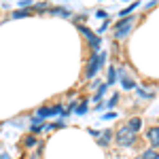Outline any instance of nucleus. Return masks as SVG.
Returning a JSON list of instances; mask_svg holds the SVG:
<instances>
[{"label":"nucleus","instance_id":"obj_4","mask_svg":"<svg viewBox=\"0 0 159 159\" xmlns=\"http://www.w3.org/2000/svg\"><path fill=\"white\" fill-rule=\"evenodd\" d=\"M79 30H81V34H83V36L89 40V45L93 47V51H98V49H100V45H102L100 36H96V34H93V32H91L89 28H85V25H79Z\"/></svg>","mask_w":159,"mask_h":159},{"label":"nucleus","instance_id":"obj_6","mask_svg":"<svg viewBox=\"0 0 159 159\" xmlns=\"http://www.w3.org/2000/svg\"><path fill=\"white\" fill-rule=\"evenodd\" d=\"M147 138L151 140V144H153V147H159V127L148 129V132H147Z\"/></svg>","mask_w":159,"mask_h":159},{"label":"nucleus","instance_id":"obj_5","mask_svg":"<svg viewBox=\"0 0 159 159\" xmlns=\"http://www.w3.org/2000/svg\"><path fill=\"white\" fill-rule=\"evenodd\" d=\"M127 129H129L132 134H138V132L142 129V119H140V117H134V119H129V121H127Z\"/></svg>","mask_w":159,"mask_h":159},{"label":"nucleus","instance_id":"obj_16","mask_svg":"<svg viewBox=\"0 0 159 159\" xmlns=\"http://www.w3.org/2000/svg\"><path fill=\"white\" fill-rule=\"evenodd\" d=\"M24 144L25 147H34V144H36V138H34V136H28V138L24 140Z\"/></svg>","mask_w":159,"mask_h":159},{"label":"nucleus","instance_id":"obj_12","mask_svg":"<svg viewBox=\"0 0 159 159\" xmlns=\"http://www.w3.org/2000/svg\"><path fill=\"white\" fill-rule=\"evenodd\" d=\"M53 15H60V17H70V11L68 9H51Z\"/></svg>","mask_w":159,"mask_h":159},{"label":"nucleus","instance_id":"obj_17","mask_svg":"<svg viewBox=\"0 0 159 159\" xmlns=\"http://www.w3.org/2000/svg\"><path fill=\"white\" fill-rule=\"evenodd\" d=\"M117 102H119V93H112V98L108 100V106H110V108H112V106H115Z\"/></svg>","mask_w":159,"mask_h":159},{"label":"nucleus","instance_id":"obj_14","mask_svg":"<svg viewBox=\"0 0 159 159\" xmlns=\"http://www.w3.org/2000/svg\"><path fill=\"white\" fill-rule=\"evenodd\" d=\"M138 96L142 100H151L153 98V91H144V89H138Z\"/></svg>","mask_w":159,"mask_h":159},{"label":"nucleus","instance_id":"obj_15","mask_svg":"<svg viewBox=\"0 0 159 159\" xmlns=\"http://www.w3.org/2000/svg\"><path fill=\"white\" fill-rule=\"evenodd\" d=\"M87 112V100L81 102V106H76V115H85Z\"/></svg>","mask_w":159,"mask_h":159},{"label":"nucleus","instance_id":"obj_7","mask_svg":"<svg viewBox=\"0 0 159 159\" xmlns=\"http://www.w3.org/2000/svg\"><path fill=\"white\" fill-rule=\"evenodd\" d=\"M121 85L125 87V89H134L136 83L132 81V79H129V76H127V74H121Z\"/></svg>","mask_w":159,"mask_h":159},{"label":"nucleus","instance_id":"obj_11","mask_svg":"<svg viewBox=\"0 0 159 159\" xmlns=\"http://www.w3.org/2000/svg\"><path fill=\"white\" fill-rule=\"evenodd\" d=\"M136 7H138V2H134V4H129V7H127V9H123V11L119 13V15H121V17H129V13L134 11Z\"/></svg>","mask_w":159,"mask_h":159},{"label":"nucleus","instance_id":"obj_20","mask_svg":"<svg viewBox=\"0 0 159 159\" xmlns=\"http://www.w3.org/2000/svg\"><path fill=\"white\" fill-rule=\"evenodd\" d=\"M89 134L93 136V138H100V134H102V132H98V129H89Z\"/></svg>","mask_w":159,"mask_h":159},{"label":"nucleus","instance_id":"obj_18","mask_svg":"<svg viewBox=\"0 0 159 159\" xmlns=\"http://www.w3.org/2000/svg\"><path fill=\"white\" fill-rule=\"evenodd\" d=\"M104 91H106V85H102V87L98 89V96H96V102H100V98L104 96Z\"/></svg>","mask_w":159,"mask_h":159},{"label":"nucleus","instance_id":"obj_8","mask_svg":"<svg viewBox=\"0 0 159 159\" xmlns=\"http://www.w3.org/2000/svg\"><path fill=\"white\" fill-rule=\"evenodd\" d=\"M140 159H159V153L155 151V148H147L144 153H142V157Z\"/></svg>","mask_w":159,"mask_h":159},{"label":"nucleus","instance_id":"obj_13","mask_svg":"<svg viewBox=\"0 0 159 159\" xmlns=\"http://www.w3.org/2000/svg\"><path fill=\"white\" fill-rule=\"evenodd\" d=\"M115 81H117V70H115V66H112L108 70V85H112Z\"/></svg>","mask_w":159,"mask_h":159},{"label":"nucleus","instance_id":"obj_19","mask_svg":"<svg viewBox=\"0 0 159 159\" xmlns=\"http://www.w3.org/2000/svg\"><path fill=\"white\" fill-rule=\"evenodd\" d=\"M115 117H117V112H115V110L108 112V115H102V119H106V121H108V119H115Z\"/></svg>","mask_w":159,"mask_h":159},{"label":"nucleus","instance_id":"obj_2","mask_svg":"<svg viewBox=\"0 0 159 159\" xmlns=\"http://www.w3.org/2000/svg\"><path fill=\"white\" fill-rule=\"evenodd\" d=\"M134 142H136V134H132L127 129V125H123L121 129L117 132V144L119 147H132Z\"/></svg>","mask_w":159,"mask_h":159},{"label":"nucleus","instance_id":"obj_10","mask_svg":"<svg viewBox=\"0 0 159 159\" xmlns=\"http://www.w3.org/2000/svg\"><path fill=\"white\" fill-rule=\"evenodd\" d=\"M28 15H30V11H25V9H19V11H15L11 15L13 19H21V17H28Z\"/></svg>","mask_w":159,"mask_h":159},{"label":"nucleus","instance_id":"obj_21","mask_svg":"<svg viewBox=\"0 0 159 159\" xmlns=\"http://www.w3.org/2000/svg\"><path fill=\"white\" fill-rule=\"evenodd\" d=\"M0 159H11V157L9 155H0Z\"/></svg>","mask_w":159,"mask_h":159},{"label":"nucleus","instance_id":"obj_1","mask_svg":"<svg viewBox=\"0 0 159 159\" xmlns=\"http://www.w3.org/2000/svg\"><path fill=\"white\" fill-rule=\"evenodd\" d=\"M104 60H106V53L102 51V53H98V55H93L91 60H89V66H87V79H93L96 74H98V70L102 68V64H104Z\"/></svg>","mask_w":159,"mask_h":159},{"label":"nucleus","instance_id":"obj_3","mask_svg":"<svg viewBox=\"0 0 159 159\" xmlns=\"http://www.w3.org/2000/svg\"><path fill=\"white\" fill-rule=\"evenodd\" d=\"M132 25H134V17H125V19H121L119 24L115 25V28H117V32H115V36H117V38H123L125 34H129V30H132Z\"/></svg>","mask_w":159,"mask_h":159},{"label":"nucleus","instance_id":"obj_9","mask_svg":"<svg viewBox=\"0 0 159 159\" xmlns=\"http://www.w3.org/2000/svg\"><path fill=\"white\" fill-rule=\"evenodd\" d=\"M100 136H102V138H100V144H102V147H106V144L110 142V138H112V132L104 129V134H100Z\"/></svg>","mask_w":159,"mask_h":159}]
</instances>
